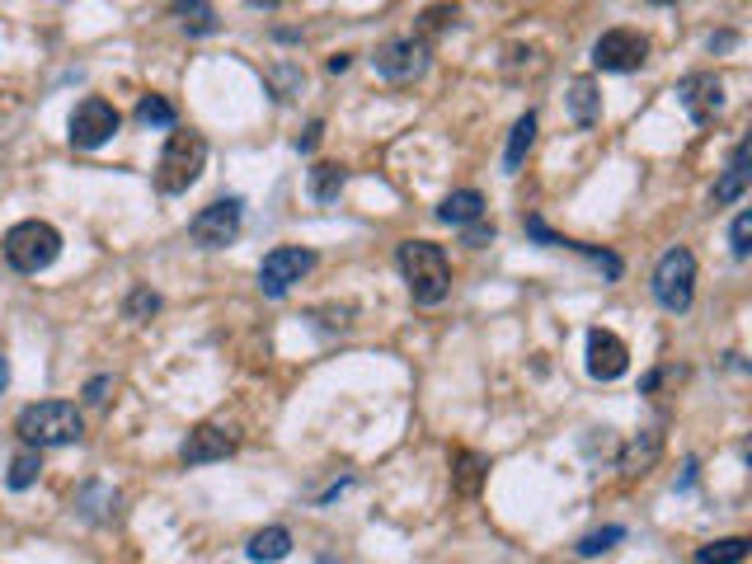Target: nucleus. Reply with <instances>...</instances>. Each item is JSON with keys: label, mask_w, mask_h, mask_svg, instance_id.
<instances>
[{"label": "nucleus", "mask_w": 752, "mask_h": 564, "mask_svg": "<svg viewBox=\"0 0 752 564\" xmlns=\"http://www.w3.org/2000/svg\"><path fill=\"white\" fill-rule=\"evenodd\" d=\"M395 264H400V278H405L409 297L419 301V306L447 301V291H452V264H447V249H443V245H433V240H405L400 255H395Z\"/></svg>", "instance_id": "nucleus-1"}, {"label": "nucleus", "mask_w": 752, "mask_h": 564, "mask_svg": "<svg viewBox=\"0 0 752 564\" xmlns=\"http://www.w3.org/2000/svg\"><path fill=\"white\" fill-rule=\"evenodd\" d=\"M14 433L24 437L29 447H67V443H80V433H86V419H80V409L71 400H38V405H24L14 414Z\"/></svg>", "instance_id": "nucleus-2"}, {"label": "nucleus", "mask_w": 752, "mask_h": 564, "mask_svg": "<svg viewBox=\"0 0 752 564\" xmlns=\"http://www.w3.org/2000/svg\"><path fill=\"white\" fill-rule=\"evenodd\" d=\"M57 255H61V231L48 221L29 217V221H19L6 231V259H10V268H19V274H43V268L57 264Z\"/></svg>", "instance_id": "nucleus-3"}, {"label": "nucleus", "mask_w": 752, "mask_h": 564, "mask_svg": "<svg viewBox=\"0 0 752 564\" xmlns=\"http://www.w3.org/2000/svg\"><path fill=\"white\" fill-rule=\"evenodd\" d=\"M654 301L673 316H686L696 301V255L686 245H673L667 255L654 264Z\"/></svg>", "instance_id": "nucleus-4"}, {"label": "nucleus", "mask_w": 752, "mask_h": 564, "mask_svg": "<svg viewBox=\"0 0 752 564\" xmlns=\"http://www.w3.org/2000/svg\"><path fill=\"white\" fill-rule=\"evenodd\" d=\"M202 165H207V141L198 132H170L156 165V188L160 194H188L198 184Z\"/></svg>", "instance_id": "nucleus-5"}, {"label": "nucleus", "mask_w": 752, "mask_h": 564, "mask_svg": "<svg viewBox=\"0 0 752 564\" xmlns=\"http://www.w3.org/2000/svg\"><path fill=\"white\" fill-rule=\"evenodd\" d=\"M310 268H316V249H306V245L268 249L264 264H259V291H264V297H287V291L297 287Z\"/></svg>", "instance_id": "nucleus-6"}, {"label": "nucleus", "mask_w": 752, "mask_h": 564, "mask_svg": "<svg viewBox=\"0 0 752 564\" xmlns=\"http://www.w3.org/2000/svg\"><path fill=\"white\" fill-rule=\"evenodd\" d=\"M240 221H245V202L240 198H217L188 221V240H194L198 249H226L240 236Z\"/></svg>", "instance_id": "nucleus-7"}, {"label": "nucleus", "mask_w": 752, "mask_h": 564, "mask_svg": "<svg viewBox=\"0 0 752 564\" xmlns=\"http://www.w3.org/2000/svg\"><path fill=\"white\" fill-rule=\"evenodd\" d=\"M650 61V38L640 29H607L593 43V67L597 71H640Z\"/></svg>", "instance_id": "nucleus-8"}, {"label": "nucleus", "mask_w": 752, "mask_h": 564, "mask_svg": "<svg viewBox=\"0 0 752 564\" xmlns=\"http://www.w3.org/2000/svg\"><path fill=\"white\" fill-rule=\"evenodd\" d=\"M118 122L122 118H118V109L109 99H99V95L80 99L76 113H71V146L76 151H99V146L118 132Z\"/></svg>", "instance_id": "nucleus-9"}, {"label": "nucleus", "mask_w": 752, "mask_h": 564, "mask_svg": "<svg viewBox=\"0 0 752 564\" xmlns=\"http://www.w3.org/2000/svg\"><path fill=\"white\" fill-rule=\"evenodd\" d=\"M428 57H433V52H428L424 38H390V43L376 48L372 67H376V76L395 80V86H405V80H419V76L428 71Z\"/></svg>", "instance_id": "nucleus-10"}, {"label": "nucleus", "mask_w": 752, "mask_h": 564, "mask_svg": "<svg viewBox=\"0 0 752 564\" xmlns=\"http://www.w3.org/2000/svg\"><path fill=\"white\" fill-rule=\"evenodd\" d=\"M631 367V348H625L621 334L612 329H588V376L597 382H616Z\"/></svg>", "instance_id": "nucleus-11"}, {"label": "nucleus", "mask_w": 752, "mask_h": 564, "mask_svg": "<svg viewBox=\"0 0 752 564\" xmlns=\"http://www.w3.org/2000/svg\"><path fill=\"white\" fill-rule=\"evenodd\" d=\"M236 452V437L217 428V424H198L194 433L184 437V447H179V462L184 466H212V462H226V456Z\"/></svg>", "instance_id": "nucleus-12"}, {"label": "nucleus", "mask_w": 752, "mask_h": 564, "mask_svg": "<svg viewBox=\"0 0 752 564\" xmlns=\"http://www.w3.org/2000/svg\"><path fill=\"white\" fill-rule=\"evenodd\" d=\"M682 103H686V113H692V122H701V128H710L715 122V113L724 109V86H720V76H686L682 86H677Z\"/></svg>", "instance_id": "nucleus-13"}, {"label": "nucleus", "mask_w": 752, "mask_h": 564, "mask_svg": "<svg viewBox=\"0 0 752 564\" xmlns=\"http://www.w3.org/2000/svg\"><path fill=\"white\" fill-rule=\"evenodd\" d=\"M748 179H752V170H748V141H739L734 156H729V170H724L720 184H715V207L739 202V198L748 194Z\"/></svg>", "instance_id": "nucleus-14"}, {"label": "nucleus", "mask_w": 752, "mask_h": 564, "mask_svg": "<svg viewBox=\"0 0 752 564\" xmlns=\"http://www.w3.org/2000/svg\"><path fill=\"white\" fill-rule=\"evenodd\" d=\"M245 555L255 560V564H278V560L291 555V532H287V527H264V532L249 536Z\"/></svg>", "instance_id": "nucleus-15"}, {"label": "nucleus", "mask_w": 752, "mask_h": 564, "mask_svg": "<svg viewBox=\"0 0 752 564\" xmlns=\"http://www.w3.org/2000/svg\"><path fill=\"white\" fill-rule=\"evenodd\" d=\"M437 217H443L447 226H471L485 217V198L475 194V188H456V194L443 198V207H437Z\"/></svg>", "instance_id": "nucleus-16"}, {"label": "nucleus", "mask_w": 752, "mask_h": 564, "mask_svg": "<svg viewBox=\"0 0 752 564\" xmlns=\"http://www.w3.org/2000/svg\"><path fill=\"white\" fill-rule=\"evenodd\" d=\"M570 113L578 128H593V122L602 118V95H597V80L593 76H578L574 86H570Z\"/></svg>", "instance_id": "nucleus-17"}, {"label": "nucleus", "mask_w": 752, "mask_h": 564, "mask_svg": "<svg viewBox=\"0 0 752 564\" xmlns=\"http://www.w3.org/2000/svg\"><path fill=\"white\" fill-rule=\"evenodd\" d=\"M485 471H489V462L479 452H456L452 456V489L456 494H479V485H485Z\"/></svg>", "instance_id": "nucleus-18"}, {"label": "nucleus", "mask_w": 752, "mask_h": 564, "mask_svg": "<svg viewBox=\"0 0 752 564\" xmlns=\"http://www.w3.org/2000/svg\"><path fill=\"white\" fill-rule=\"evenodd\" d=\"M344 184H348V170H344V165H334V160L310 165V175H306V188H310V198H316V202H339V188Z\"/></svg>", "instance_id": "nucleus-19"}, {"label": "nucleus", "mask_w": 752, "mask_h": 564, "mask_svg": "<svg viewBox=\"0 0 752 564\" xmlns=\"http://www.w3.org/2000/svg\"><path fill=\"white\" fill-rule=\"evenodd\" d=\"M659 452H663V433H640L635 443L621 452V475H625V479L644 475V471L654 466V456H659Z\"/></svg>", "instance_id": "nucleus-20"}, {"label": "nucleus", "mask_w": 752, "mask_h": 564, "mask_svg": "<svg viewBox=\"0 0 752 564\" xmlns=\"http://www.w3.org/2000/svg\"><path fill=\"white\" fill-rule=\"evenodd\" d=\"M175 19L179 24L202 38V33H217V10H212V0H175Z\"/></svg>", "instance_id": "nucleus-21"}, {"label": "nucleus", "mask_w": 752, "mask_h": 564, "mask_svg": "<svg viewBox=\"0 0 752 564\" xmlns=\"http://www.w3.org/2000/svg\"><path fill=\"white\" fill-rule=\"evenodd\" d=\"M532 141H536V113H522L513 122V137H508V151H504V170L517 175L522 170V156L532 151Z\"/></svg>", "instance_id": "nucleus-22"}, {"label": "nucleus", "mask_w": 752, "mask_h": 564, "mask_svg": "<svg viewBox=\"0 0 752 564\" xmlns=\"http://www.w3.org/2000/svg\"><path fill=\"white\" fill-rule=\"evenodd\" d=\"M752 551L748 536H724V541H710V546L696 551V564H743Z\"/></svg>", "instance_id": "nucleus-23"}, {"label": "nucleus", "mask_w": 752, "mask_h": 564, "mask_svg": "<svg viewBox=\"0 0 752 564\" xmlns=\"http://www.w3.org/2000/svg\"><path fill=\"white\" fill-rule=\"evenodd\" d=\"M137 122H146V128H175V103L165 95H141Z\"/></svg>", "instance_id": "nucleus-24"}, {"label": "nucleus", "mask_w": 752, "mask_h": 564, "mask_svg": "<svg viewBox=\"0 0 752 564\" xmlns=\"http://www.w3.org/2000/svg\"><path fill=\"white\" fill-rule=\"evenodd\" d=\"M38 471H43V456H38V447H29V452H19L14 462H10L6 485H10V489H29L33 479H38Z\"/></svg>", "instance_id": "nucleus-25"}, {"label": "nucleus", "mask_w": 752, "mask_h": 564, "mask_svg": "<svg viewBox=\"0 0 752 564\" xmlns=\"http://www.w3.org/2000/svg\"><path fill=\"white\" fill-rule=\"evenodd\" d=\"M621 536H625V527H602V532H588V536L578 541V555H583V560H593V555H602V551H612Z\"/></svg>", "instance_id": "nucleus-26"}, {"label": "nucleus", "mask_w": 752, "mask_h": 564, "mask_svg": "<svg viewBox=\"0 0 752 564\" xmlns=\"http://www.w3.org/2000/svg\"><path fill=\"white\" fill-rule=\"evenodd\" d=\"M729 249H734L739 259L752 255V212H739V217H734V231H729Z\"/></svg>", "instance_id": "nucleus-27"}, {"label": "nucleus", "mask_w": 752, "mask_h": 564, "mask_svg": "<svg viewBox=\"0 0 752 564\" xmlns=\"http://www.w3.org/2000/svg\"><path fill=\"white\" fill-rule=\"evenodd\" d=\"M156 310H160V297L151 287H137L128 297V320H146V316H156Z\"/></svg>", "instance_id": "nucleus-28"}, {"label": "nucleus", "mask_w": 752, "mask_h": 564, "mask_svg": "<svg viewBox=\"0 0 752 564\" xmlns=\"http://www.w3.org/2000/svg\"><path fill=\"white\" fill-rule=\"evenodd\" d=\"M456 6H433V10H424V33H437V29H447V24H456Z\"/></svg>", "instance_id": "nucleus-29"}, {"label": "nucleus", "mask_w": 752, "mask_h": 564, "mask_svg": "<svg viewBox=\"0 0 752 564\" xmlns=\"http://www.w3.org/2000/svg\"><path fill=\"white\" fill-rule=\"evenodd\" d=\"M527 236H532V240H541V245H551V249H570V240H564V236H555V231H551V226L541 221V217H527Z\"/></svg>", "instance_id": "nucleus-30"}, {"label": "nucleus", "mask_w": 752, "mask_h": 564, "mask_svg": "<svg viewBox=\"0 0 752 564\" xmlns=\"http://www.w3.org/2000/svg\"><path fill=\"white\" fill-rule=\"evenodd\" d=\"M489 240H494V226H489V221H471V226H466V245L479 249V245H489Z\"/></svg>", "instance_id": "nucleus-31"}, {"label": "nucleus", "mask_w": 752, "mask_h": 564, "mask_svg": "<svg viewBox=\"0 0 752 564\" xmlns=\"http://www.w3.org/2000/svg\"><path fill=\"white\" fill-rule=\"evenodd\" d=\"M109 386H113L109 376H95V382L86 386V400H90V405H103V400H109Z\"/></svg>", "instance_id": "nucleus-32"}, {"label": "nucleus", "mask_w": 752, "mask_h": 564, "mask_svg": "<svg viewBox=\"0 0 752 564\" xmlns=\"http://www.w3.org/2000/svg\"><path fill=\"white\" fill-rule=\"evenodd\" d=\"M320 132H325V128H320V122H310V128H306V132L297 137V151H316V141H320Z\"/></svg>", "instance_id": "nucleus-33"}, {"label": "nucleus", "mask_w": 752, "mask_h": 564, "mask_svg": "<svg viewBox=\"0 0 752 564\" xmlns=\"http://www.w3.org/2000/svg\"><path fill=\"white\" fill-rule=\"evenodd\" d=\"M348 61H353L348 52H339V57H329V71H334V76H339V71H348Z\"/></svg>", "instance_id": "nucleus-34"}, {"label": "nucleus", "mask_w": 752, "mask_h": 564, "mask_svg": "<svg viewBox=\"0 0 752 564\" xmlns=\"http://www.w3.org/2000/svg\"><path fill=\"white\" fill-rule=\"evenodd\" d=\"M245 6H255V10H278L283 0H245Z\"/></svg>", "instance_id": "nucleus-35"}, {"label": "nucleus", "mask_w": 752, "mask_h": 564, "mask_svg": "<svg viewBox=\"0 0 752 564\" xmlns=\"http://www.w3.org/2000/svg\"><path fill=\"white\" fill-rule=\"evenodd\" d=\"M6 386H10V363L0 358V390H6Z\"/></svg>", "instance_id": "nucleus-36"}, {"label": "nucleus", "mask_w": 752, "mask_h": 564, "mask_svg": "<svg viewBox=\"0 0 752 564\" xmlns=\"http://www.w3.org/2000/svg\"><path fill=\"white\" fill-rule=\"evenodd\" d=\"M650 6H673V0H650Z\"/></svg>", "instance_id": "nucleus-37"}]
</instances>
